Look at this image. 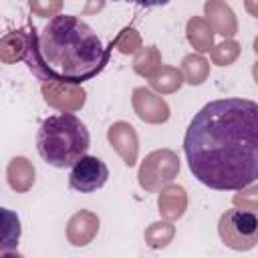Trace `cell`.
I'll return each instance as SVG.
<instances>
[{"mask_svg":"<svg viewBox=\"0 0 258 258\" xmlns=\"http://www.w3.org/2000/svg\"><path fill=\"white\" fill-rule=\"evenodd\" d=\"M214 30L208 24V20L204 16H191L185 24V36L187 42L194 46V50H198V54L202 52H212L214 48Z\"/></svg>","mask_w":258,"mask_h":258,"instance_id":"cell-15","label":"cell"},{"mask_svg":"<svg viewBox=\"0 0 258 258\" xmlns=\"http://www.w3.org/2000/svg\"><path fill=\"white\" fill-rule=\"evenodd\" d=\"M28 30H10L0 38V60L4 64H14L26 60L28 56Z\"/></svg>","mask_w":258,"mask_h":258,"instance_id":"cell-14","label":"cell"},{"mask_svg":"<svg viewBox=\"0 0 258 258\" xmlns=\"http://www.w3.org/2000/svg\"><path fill=\"white\" fill-rule=\"evenodd\" d=\"M252 46H254V52H256V54H258V36H256V38H254V42H252Z\"/></svg>","mask_w":258,"mask_h":258,"instance_id":"cell-28","label":"cell"},{"mask_svg":"<svg viewBox=\"0 0 258 258\" xmlns=\"http://www.w3.org/2000/svg\"><path fill=\"white\" fill-rule=\"evenodd\" d=\"M28 8L36 16H42V18L50 16V18H54L56 14H60L62 2L60 0H30L28 2Z\"/></svg>","mask_w":258,"mask_h":258,"instance_id":"cell-24","label":"cell"},{"mask_svg":"<svg viewBox=\"0 0 258 258\" xmlns=\"http://www.w3.org/2000/svg\"><path fill=\"white\" fill-rule=\"evenodd\" d=\"M99 216L91 210H79L75 212L67 222V240L71 246L83 248L95 240L99 234Z\"/></svg>","mask_w":258,"mask_h":258,"instance_id":"cell-10","label":"cell"},{"mask_svg":"<svg viewBox=\"0 0 258 258\" xmlns=\"http://www.w3.org/2000/svg\"><path fill=\"white\" fill-rule=\"evenodd\" d=\"M6 181L16 194L28 191L36 181V169L32 161L24 155H16L6 165Z\"/></svg>","mask_w":258,"mask_h":258,"instance_id":"cell-13","label":"cell"},{"mask_svg":"<svg viewBox=\"0 0 258 258\" xmlns=\"http://www.w3.org/2000/svg\"><path fill=\"white\" fill-rule=\"evenodd\" d=\"M244 8H246V12H248L250 16L258 18V0H246V2H244Z\"/></svg>","mask_w":258,"mask_h":258,"instance_id":"cell-25","label":"cell"},{"mask_svg":"<svg viewBox=\"0 0 258 258\" xmlns=\"http://www.w3.org/2000/svg\"><path fill=\"white\" fill-rule=\"evenodd\" d=\"M91 135L87 125L73 113L50 115L42 121L36 135L38 155L52 167H73L87 155Z\"/></svg>","mask_w":258,"mask_h":258,"instance_id":"cell-3","label":"cell"},{"mask_svg":"<svg viewBox=\"0 0 258 258\" xmlns=\"http://www.w3.org/2000/svg\"><path fill=\"white\" fill-rule=\"evenodd\" d=\"M252 79H254V83L258 85V60L252 64Z\"/></svg>","mask_w":258,"mask_h":258,"instance_id":"cell-27","label":"cell"},{"mask_svg":"<svg viewBox=\"0 0 258 258\" xmlns=\"http://www.w3.org/2000/svg\"><path fill=\"white\" fill-rule=\"evenodd\" d=\"M183 151L194 177L220 191H240L258 179V103L216 99L189 121Z\"/></svg>","mask_w":258,"mask_h":258,"instance_id":"cell-1","label":"cell"},{"mask_svg":"<svg viewBox=\"0 0 258 258\" xmlns=\"http://www.w3.org/2000/svg\"><path fill=\"white\" fill-rule=\"evenodd\" d=\"M181 75H183V81L187 85L200 87L210 77V62L202 54H198V52L185 54L183 60H181Z\"/></svg>","mask_w":258,"mask_h":258,"instance_id":"cell-17","label":"cell"},{"mask_svg":"<svg viewBox=\"0 0 258 258\" xmlns=\"http://www.w3.org/2000/svg\"><path fill=\"white\" fill-rule=\"evenodd\" d=\"M175 236V226L167 220H161V222H153L145 228L143 232V240L149 248L153 250H161L165 246H169V242L173 240Z\"/></svg>","mask_w":258,"mask_h":258,"instance_id":"cell-19","label":"cell"},{"mask_svg":"<svg viewBox=\"0 0 258 258\" xmlns=\"http://www.w3.org/2000/svg\"><path fill=\"white\" fill-rule=\"evenodd\" d=\"M157 208H159V214H161L163 220H167V222L179 220L187 210V194H185V189L181 185H177V183L165 185L159 191Z\"/></svg>","mask_w":258,"mask_h":258,"instance_id":"cell-12","label":"cell"},{"mask_svg":"<svg viewBox=\"0 0 258 258\" xmlns=\"http://www.w3.org/2000/svg\"><path fill=\"white\" fill-rule=\"evenodd\" d=\"M40 95L44 103L60 113H75L83 109L87 101V91L81 85H64V83H42Z\"/></svg>","mask_w":258,"mask_h":258,"instance_id":"cell-7","label":"cell"},{"mask_svg":"<svg viewBox=\"0 0 258 258\" xmlns=\"http://www.w3.org/2000/svg\"><path fill=\"white\" fill-rule=\"evenodd\" d=\"M0 258H24L22 254H18L16 250H6V252H2V256Z\"/></svg>","mask_w":258,"mask_h":258,"instance_id":"cell-26","label":"cell"},{"mask_svg":"<svg viewBox=\"0 0 258 258\" xmlns=\"http://www.w3.org/2000/svg\"><path fill=\"white\" fill-rule=\"evenodd\" d=\"M131 107L135 115L149 125H161L169 119V105L161 95L147 87H137L131 93Z\"/></svg>","mask_w":258,"mask_h":258,"instance_id":"cell-8","label":"cell"},{"mask_svg":"<svg viewBox=\"0 0 258 258\" xmlns=\"http://www.w3.org/2000/svg\"><path fill=\"white\" fill-rule=\"evenodd\" d=\"M240 42H236L234 38L232 40H222L220 44H214L210 56H212V62L216 67H228L232 62H236V58L240 56Z\"/></svg>","mask_w":258,"mask_h":258,"instance_id":"cell-22","label":"cell"},{"mask_svg":"<svg viewBox=\"0 0 258 258\" xmlns=\"http://www.w3.org/2000/svg\"><path fill=\"white\" fill-rule=\"evenodd\" d=\"M28 40L24 62L42 83L83 85L105 69L113 50L75 14H56L40 28L28 24Z\"/></svg>","mask_w":258,"mask_h":258,"instance_id":"cell-2","label":"cell"},{"mask_svg":"<svg viewBox=\"0 0 258 258\" xmlns=\"http://www.w3.org/2000/svg\"><path fill=\"white\" fill-rule=\"evenodd\" d=\"M218 234L230 250L248 252L258 244V216L242 208H230L218 220Z\"/></svg>","mask_w":258,"mask_h":258,"instance_id":"cell-4","label":"cell"},{"mask_svg":"<svg viewBox=\"0 0 258 258\" xmlns=\"http://www.w3.org/2000/svg\"><path fill=\"white\" fill-rule=\"evenodd\" d=\"M107 141L117 151V155L123 159L127 167H133L137 163L139 155V137L131 123L127 121H115L107 129Z\"/></svg>","mask_w":258,"mask_h":258,"instance_id":"cell-9","label":"cell"},{"mask_svg":"<svg viewBox=\"0 0 258 258\" xmlns=\"http://www.w3.org/2000/svg\"><path fill=\"white\" fill-rule=\"evenodd\" d=\"M161 52L157 46H143L135 56H133V71L139 77L151 79L159 69H161Z\"/></svg>","mask_w":258,"mask_h":258,"instance_id":"cell-18","label":"cell"},{"mask_svg":"<svg viewBox=\"0 0 258 258\" xmlns=\"http://www.w3.org/2000/svg\"><path fill=\"white\" fill-rule=\"evenodd\" d=\"M20 240V220L16 214H12L8 208H2V252L16 248Z\"/></svg>","mask_w":258,"mask_h":258,"instance_id":"cell-20","label":"cell"},{"mask_svg":"<svg viewBox=\"0 0 258 258\" xmlns=\"http://www.w3.org/2000/svg\"><path fill=\"white\" fill-rule=\"evenodd\" d=\"M204 18L208 20V24L216 34L224 36V40H232L238 34L236 14L230 8V4L222 0H208L204 4Z\"/></svg>","mask_w":258,"mask_h":258,"instance_id":"cell-11","label":"cell"},{"mask_svg":"<svg viewBox=\"0 0 258 258\" xmlns=\"http://www.w3.org/2000/svg\"><path fill=\"white\" fill-rule=\"evenodd\" d=\"M183 83H185V81H183L181 69L171 67V64H163V67L149 79V87H151L157 95H171V93L179 91Z\"/></svg>","mask_w":258,"mask_h":258,"instance_id":"cell-16","label":"cell"},{"mask_svg":"<svg viewBox=\"0 0 258 258\" xmlns=\"http://www.w3.org/2000/svg\"><path fill=\"white\" fill-rule=\"evenodd\" d=\"M181 169L179 157L171 149H155L145 155L139 165L137 181L145 191H161L169 185Z\"/></svg>","mask_w":258,"mask_h":258,"instance_id":"cell-5","label":"cell"},{"mask_svg":"<svg viewBox=\"0 0 258 258\" xmlns=\"http://www.w3.org/2000/svg\"><path fill=\"white\" fill-rule=\"evenodd\" d=\"M111 42H113V48H117L121 54H137V52L143 48V44H141V34H139L133 26H125V28L117 34V38H113Z\"/></svg>","mask_w":258,"mask_h":258,"instance_id":"cell-21","label":"cell"},{"mask_svg":"<svg viewBox=\"0 0 258 258\" xmlns=\"http://www.w3.org/2000/svg\"><path fill=\"white\" fill-rule=\"evenodd\" d=\"M234 208H242L248 212H258V183L256 185H248L244 189H240L238 194H234L232 198Z\"/></svg>","mask_w":258,"mask_h":258,"instance_id":"cell-23","label":"cell"},{"mask_svg":"<svg viewBox=\"0 0 258 258\" xmlns=\"http://www.w3.org/2000/svg\"><path fill=\"white\" fill-rule=\"evenodd\" d=\"M107 179H109V167L105 165V161L95 155H85L73 165L69 175V185L75 191L93 194L101 189L107 183Z\"/></svg>","mask_w":258,"mask_h":258,"instance_id":"cell-6","label":"cell"}]
</instances>
